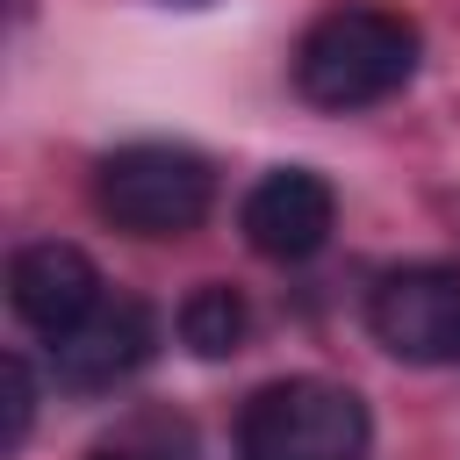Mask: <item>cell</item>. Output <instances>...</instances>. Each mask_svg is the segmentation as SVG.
Instances as JSON below:
<instances>
[{"label":"cell","instance_id":"6da1fadb","mask_svg":"<svg viewBox=\"0 0 460 460\" xmlns=\"http://www.w3.org/2000/svg\"><path fill=\"white\" fill-rule=\"evenodd\" d=\"M417 58H424V36H417L410 14L374 7V0H345V7H331L302 29L295 93L309 108L352 115V108H374V101L402 93L417 79Z\"/></svg>","mask_w":460,"mask_h":460},{"label":"cell","instance_id":"7a4b0ae2","mask_svg":"<svg viewBox=\"0 0 460 460\" xmlns=\"http://www.w3.org/2000/svg\"><path fill=\"white\" fill-rule=\"evenodd\" d=\"M374 417L345 381L288 374L244 395L237 410V460H367Z\"/></svg>","mask_w":460,"mask_h":460},{"label":"cell","instance_id":"3957f363","mask_svg":"<svg viewBox=\"0 0 460 460\" xmlns=\"http://www.w3.org/2000/svg\"><path fill=\"white\" fill-rule=\"evenodd\" d=\"M93 208L129 237H187L216 208V172L187 144H122L93 165Z\"/></svg>","mask_w":460,"mask_h":460},{"label":"cell","instance_id":"277c9868","mask_svg":"<svg viewBox=\"0 0 460 460\" xmlns=\"http://www.w3.org/2000/svg\"><path fill=\"white\" fill-rule=\"evenodd\" d=\"M367 331L402 367H453L460 359V266L410 259L367 288Z\"/></svg>","mask_w":460,"mask_h":460},{"label":"cell","instance_id":"5b68a950","mask_svg":"<svg viewBox=\"0 0 460 460\" xmlns=\"http://www.w3.org/2000/svg\"><path fill=\"white\" fill-rule=\"evenodd\" d=\"M237 223H244V244H252L259 259H273V266H302V259H316V252L331 244L338 194H331V180L309 172V165H273V172L244 194Z\"/></svg>","mask_w":460,"mask_h":460},{"label":"cell","instance_id":"8992f818","mask_svg":"<svg viewBox=\"0 0 460 460\" xmlns=\"http://www.w3.org/2000/svg\"><path fill=\"white\" fill-rule=\"evenodd\" d=\"M7 309H14V323H29L43 345H58V338H72V331L101 309V273H93V259H86L79 244L36 237V244H22V252L7 259Z\"/></svg>","mask_w":460,"mask_h":460},{"label":"cell","instance_id":"52a82bcc","mask_svg":"<svg viewBox=\"0 0 460 460\" xmlns=\"http://www.w3.org/2000/svg\"><path fill=\"white\" fill-rule=\"evenodd\" d=\"M151 345H158L151 309H144L137 295H101V309H93L72 338L50 345V367H58V388H72V395H108V388H122V381L151 359Z\"/></svg>","mask_w":460,"mask_h":460},{"label":"cell","instance_id":"ba28073f","mask_svg":"<svg viewBox=\"0 0 460 460\" xmlns=\"http://www.w3.org/2000/svg\"><path fill=\"white\" fill-rule=\"evenodd\" d=\"M244 331H252V309H244V295L230 280H201L180 302V345L194 359H230L244 345Z\"/></svg>","mask_w":460,"mask_h":460},{"label":"cell","instance_id":"9c48e42d","mask_svg":"<svg viewBox=\"0 0 460 460\" xmlns=\"http://www.w3.org/2000/svg\"><path fill=\"white\" fill-rule=\"evenodd\" d=\"M29 417H36V374L22 352H7V453L29 438Z\"/></svg>","mask_w":460,"mask_h":460},{"label":"cell","instance_id":"30bf717a","mask_svg":"<svg viewBox=\"0 0 460 460\" xmlns=\"http://www.w3.org/2000/svg\"><path fill=\"white\" fill-rule=\"evenodd\" d=\"M86 460H144V453H122V446H101V453H86Z\"/></svg>","mask_w":460,"mask_h":460}]
</instances>
